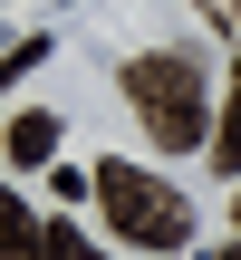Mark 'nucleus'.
I'll list each match as a JSON object with an SVG mask.
<instances>
[{
    "instance_id": "20e7f679",
    "label": "nucleus",
    "mask_w": 241,
    "mask_h": 260,
    "mask_svg": "<svg viewBox=\"0 0 241 260\" xmlns=\"http://www.w3.org/2000/svg\"><path fill=\"white\" fill-rule=\"evenodd\" d=\"M203 164L232 183L241 174V68H232V96H222V116H213V145H203Z\"/></svg>"
},
{
    "instance_id": "39448f33",
    "label": "nucleus",
    "mask_w": 241,
    "mask_h": 260,
    "mask_svg": "<svg viewBox=\"0 0 241 260\" xmlns=\"http://www.w3.org/2000/svg\"><path fill=\"white\" fill-rule=\"evenodd\" d=\"M0 260H48V222H29L19 203H0Z\"/></svg>"
},
{
    "instance_id": "1a4fd4ad",
    "label": "nucleus",
    "mask_w": 241,
    "mask_h": 260,
    "mask_svg": "<svg viewBox=\"0 0 241 260\" xmlns=\"http://www.w3.org/2000/svg\"><path fill=\"white\" fill-rule=\"evenodd\" d=\"M213 260H241V241H232V251H213Z\"/></svg>"
},
{
    "instance_id": "f03ea898",
    "label": "nucleus",
    "mask_w": 241,
    "mask_h": 260,
    "mask_svg": "<svg viewBox=\"0 0 241 260\" xmlns=\"http://www.w3.org/2000/svg\"><path fill=\"white\" fill-rule=\"evenodd\" d=\"M97 212H106V232L135 241V251H184V241H193V203H184L164 174L126 164V154L97 164Z\"/></svg>"
},
{
    "instance_id": "423d86ee",
    "label": "nucleus",
    "mask_w": 241,
    "mask_h": 260,
    "mask_svg": "<svg viewBox=\"0 0 241 260\" xmlns=\"http://www.w3.org/2000/svg\"><path fill=\"white\" fill-rule=\"evenodd\" d=\"M48 260H106V251H97L77 222H48Z\"/></svg>"
},
{
    "instance_id": "f257e3e1",
    "label": "nucleus",
    "mask_w": 241,
    "mask_h": 260,
    "mask_svg": "<svg viewBox=\"0 0 241 260\" xmlns=\"http://www.w3.org/2000/svg\"><path fill=\"white\" fill-rule=\"evenodd\" d=\"M126 106L145 116L155 154H193V145H213V77H203L184 48H145V58H126Z\"/></svg>"
},
{
    "instance_id": "6e6552de",
    "label": "nucleus",
    "mask_w": 241,
    "mask_h": 260,
    "mask_svg": "<svg viewBox=\"0 0 241 260\" xmlns=\"http://www.w3.org/2000/svg\"><path fill=\"white\" fill-rule=\"evenodd\" d=\"M232 232H241V193H232Z\"/></svg>"
},
{
    "instance_id": "0eeeda50",
    "label": "nucleus",
    "mask_w": 241,
    "mask_h": 260,
    "mask_svg": "<svg viewBox=\"0 0 241 260\" xmlns=\"http://www.w3.org/2000/svg\"><path fill=\"white\" fill-rule=\"evenodd\" d=\"M203 19H213V29H232V39H241V0H203Z\"/></svg>"
},
{
    "instance_id": "7ed1b4c3",
    "label": "nucleus",
    "mask_w": 241,
    "mask_h": 260,
    "mask_svg": "<svg viewBox=\"0 0 241 260\" xmlns=\"http://www.w3.org/2000/svg\"><path fill=\"white\" fill-rule=\"evenodd\" d=\"M48 154H58V116H39V106L10 116V164L19 174H48Z\"/></svg>"
}]
</instances>
